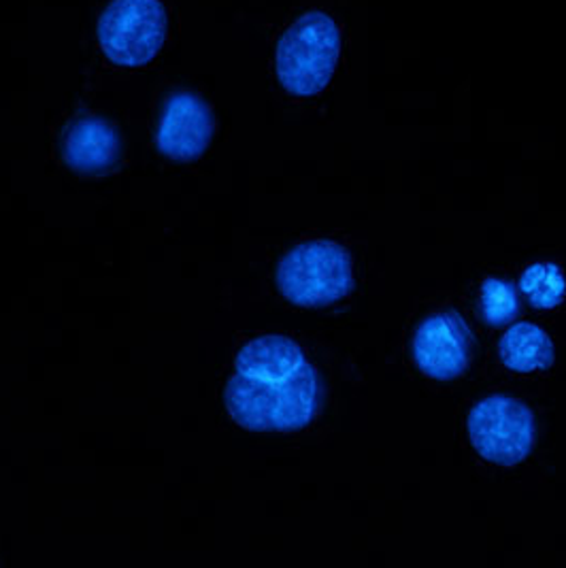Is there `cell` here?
<instances>
[{"mask_svg": "<svg viewBox=\"0 0 566 568\" xmlns=\"http://www.w3.org/2000/svg\"><path fill=\"white\" fill-rule=\"evenodd\" d=\"M324 396V382L301 345L287 336L266 335L236 354L224 405L245 430L299 433L320 415Z\"/></svg>", "mask_w": 566, "mask_h": 568, "instance_id": "1", "label": "cell"}, {"mask_svg": "<svg viewBox=\"0 0 566 568\" xmlns=\"http://www.w3.org/2000/svg\"><path fill=\"white\" fill-rule=\"evenodd\" d=\"M275 282L283 298L296 307H333L356 290L354 258L336 241H307L280 260Z\"/></svg>", "mask_w": 566, "mask_h": 568, "instance_id": "2", "label": "cell"}, {"mask_svg": "<svg viewBox=\"0 0 566 568\" xmlns=\"http://www.w3.org/2000/svg\"><path fill=\"white\" fill-rule=\"evenodd\" d=\"M341 30L324 11H307L287 28L275 50V73L292 97L322 94L335 78Z\"/></svg>", "mask_w": 566, "mask_h": 568, "instance_id": "3", "label": "cell"}, {"mask_svg": "<svg viewBox=\"0 0 566 568\" xmlns=\"http://www.w3.org/2000/svg\"><path fill=\"white\" fill-rule=\"evenodd\" d=\"M473 449L489 465L514 468L537 445V419L533 409L509 394H492L473 405L466 417Z\"/></svg>", "mask_w": 566, "mask_h": 568, "instance_id": "4", "label": "cell"}, {"mask_svg": "<svg viewBox=\"0 0 566 568\" xmlns=\"http://www.w3.org/2000/svg\"><path fill=\"white\" fill-rule=\"evenodd\" d=\"M169 34V13L160 0H111L97 37L109 62L139 69L154 60Z\"/></svg>", "mask_w": 566, "mask_h": 568, "instance_id": "5", "label": "cell"}, {"mask_svg": "<svg viewBox=\"0 0 566 568\" xmlns=\"http://www.w3.org/2000/svg\"><path fill=\"white\" fill-rule=\"evenodd\" d=\"M412 356L422 375L454 382L471 366L473 335L456 311L428 315L413 333Z\"/></svg>", "mask_w": 566, "mask_h": 568, "instance_id": "6", "label": "cell"}, {"mask_svg": "<svg viewBox=\"0 0 566 568\" xmlns=\"http://www.w3.org/2000/svg\"><path fill=\"white\" fill-rule=\"evenodd\" d=\"M215 134V115L205 99L192 92L173 94L162 111L155 148L173 162L203 158Z\"/></svg>", "mask_w": 566, "mask_h": 568, "instance_id": "7", "label": "cell"}, {"mask_svg": "<svg viewBox=\"0 0 566 568\" xmlns=\"http://www.w3.org/2000/svg\"><path fill=\"white\" fill-rule=\"evenodd\" d=\"M122 154V139L103 118H83L64 134L62 158L81 175H101L113 169Z\"/></svg>", "mask_w": 566, "mask_h": 568, "instance_id": "8", "label": "cell"}, {"mask_svg": "<svg viewBox=\"0 0 566 568\" xmlns=\"http://www.w3.org/2000/svg\"><path fill=\"white\" fill-rule=\"evenodd\" d=\"M498 358L515 373L547 371L556 362L552 336L533 322L512 324L498 341Z\"/></svg>", "mask_w": 566, "mask_h": 568, "instance_id": "9", "label": "cell"}, {"mask_svg": "<svg viewBox=\"0 0 566 568\" xmlns=\"http://www.w3.org/2000/svg\"><path fill=\"white\" fill-rule=\"evenodd\" d=\"M517 290L526 296L533 310H556L565 303L566 298L565 271L556 262L530 264L522 273Z\"/></svg>", "mask_w": 566, "mask_h": 568, "instance_id": "10", "label": "cell"}, {"mask_svg": "<svg viewBox=\"0 0 566 568\" xmlns=\"http://www.w3.org/2000/svg\"><path fill=\"white\" fill-rule=\"evenodd\" d=\"M519 315V298L512 282L488 277L479 292V317L489 328L509 326Z\"/></svg>", "mask_w": 566, "mask_h": 568, "instance_id": "11", "label": "cell"}]
</instances>
